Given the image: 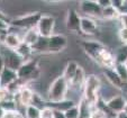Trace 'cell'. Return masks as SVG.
Masks as SVG:
<instances>
[{
    "label": "cell",
    "instance_id": "cell-1",
    "mask_svg": "<svg viewBox=\"0 0 127 118\" xmlns=\"http://www.w3.org/2000/svg\"><path fill=\"white\" fill-rule=\"evenodd\" d=\"M101 80L95 74H89L86 77V81L82 87V98L88 101L92 107H96L100 99Z\"/></svg>",
    "mask_w": 127,
    "mask_h": 118
},
{
    "label": "cell",
    "instance_id": "cell-2",
    "mask_svg": "<svg viewBox=\"0 0 127 118\" xmlns=\"http://www.w3.org/2000/svg\"><path fill=\"white\" fill-rule=\"evenodd\" d=\"M69 92V83L62 77L59 75L53 80L50 88L47 89V102L48 104H56L66 99V94Z\"/></svg>",
    "mask_w": 127,
    "mask_h": 118
},
{
    "label": "cell",
    "instance_id": "cell-3",
    "mask_svg": "<svg viewBox=\"0 0 127 118\" xmlns=\"http://www.w3.org/2000/svg\"><path fill=\"white\" fill-rule=\"evenodd\" d=\"M0 55L2 58L5 67L10 69V70H12V71H16V72L19 70V67L22 66L25 62L16 51L9 50V48L5 47L2 44H0Z\"/></svg>",
    "mask_w": 127,
    "mask_h": 118
},
{
    "label": "cell",
    "instance_id": "cell-4",
    "mask_svg": "<svg viewBox=\"0 0 127 118\" xmlns=\"http://www.w3.org/2000/svg\"><path fill=\"white\" fill-rule=\"evenodd\" d=\"M17 75H18V79L24 84H26L27 81L36 80L39 77L38 63L34 60L24 62V64L19 67V70L17 71Z\"/></svg>",
    "mask_w": 127,
    "mask_h": 118
},
{
    "label": "cell",
    "instance_id": "cell-5",
    "mask_svg": "<svg viewBox=\"0 0 127 118\" xmlns=\"http://www.w3.org/2000/svg\"><path fill=\"white\" fill-rule=\"evenodd\" d=\"M41 16V12H33V14L25 15V16H20L18 18H15L12 22H10V27H17V28H22L25 30L34 28L36 27Z\"/></svg>",
    "mask_w": 127,
    "mask_h": 118
},
{
    "label": "cell",
    "instance_id": "cell-6",
    "mask_svg": "<svg viewBox=\"0 0 127 118\" xmlns=\"http://www.w3.org/2000/svg\"><path fill=\"white\" fill-rule=\"evenodd\" d=\"M54 28H55V18L51 15H42L36 25V29L38 31L39 36L48 38L54 34Z\"/></svg>",
    "mask_w": 127,
    "mask_h": 118
},
{
    "label": "cell",
    "instance_id": "cell-7",
    "mask_svg": "<svg viewBox=\"0 0 127 118\" xmlns=\"http://www.w3.org/2000/svg\"><path fill=\"white\" fill-rule=\"evenodd\" d=\"M69 39L63 34H53L48 37L47 44V53L50 54H58L67 47Z\"/></svg>",
    "mask_w": 127,
    "mask_h": 118
},
{
    "label": "cell",
    "instance_id": "cell-8",
    "mask_svg": "<svg viewBox=\"0 0 127 118\" xmlns=\"http://www.w3.org/2000/svg\"><path fill=\"white\" fill-rule=\"evenodd\" d=\"M80 10L83 14L84 17H89L96 20L97 18L101 19V12L102 8L98 3V1H91V0H87V1H81L79 3Z\"/></svg>",
    "mask_w": 127,
    "mask_h": 118
},
{
    "label": "cell",
    "instance_id": "cell-9",
    "mask_svg": "<svg viewBox=\"0 0 127 118\" xmlns=\"http://www.w3.org/2000/svg\"><path fill=\"white\" fill-rule=\"evenodd\" d=\"M126 102H127L126 98H124L122 94H115L110 99L105 100V104H106L108 111L110 113V115H115V117H116V115L124 111Z\"/></svg>",
    "mask_w": 127,
    "mask_h": 118
},
{
    "label": "cell",
    "instance_id": "cell-10",
    "mask_svg": "<svg viewBox=\"0 0 127 118\" xmlns=\"http://www.w3.org/2000/svg\"><path fill=\"white\" fill-rule=\"evenodd\" d=\"M34 93H35V92L25 84V86H23V87L20 88L18 93L15 94L14 98L18 106H22V107H24V108H26V107L31 106V105L33 104Z\"/></svg>",
    "mask_w": 127,
    "mask_h": 118
},
{
    "label": "cell",
    "instance_id": "cell-11",
    "mask_svg": "<svg viewBox=\"0 0 127 118\" xmlns=\"http://www.w3.org/2000/svg\"><path fill=\"white\" fill-rule=\"evenodd\" d=\"M80 45H81L84 53L94 61L96 60L97 56L99 55V53L106 46L105 44L100 43V42H96V41H83V42H81Z\"/></svg>",
    "mask_w": 127,
    "mask_h": 118
},
{
    "label": "cell",
    "instance_id": "cell-12",
    "mask_svg": "<svg viewBox=\"0 0 127 118\" xmlns=\"http://www.w3.org/2000/svg\"><path fill=\"white\" fill-rule=\"evenodd\" d=\"M81 15L75 9H70L66 14V19H65V25L66 28L70 31L77 33L80 31V25H81Z\"/></svg>",
    "mask_w": 127,
    "mask_h": 118
},
{
    "label": "cell",
    "instance_id": "cell-13",
    "mask_svg": "<svg viewBox=\"0 0 127 118\" xmlns=\"http://www.w3.org/2000/svg\"><path fill=\"white\" fill-rule=\"evenodd\" d=\"M98 24L95 19L89 17H81V25H80V31L88 36H95L98 33Z\"/></svg>",
    "mask_w": 127,
    "mask_h": 118
},
{
    "label": "cell",
    "instance_id": "cell-14",
    "mask_svg": "<svg viewBox=\"0 0 127 118\" xmlns=\"http://www.w3.org/2000/svg\"><path fill=\"white\" fill-rule=\"evenodd\" d=\"M22 43H23V37L20 36L19 34L15 33V31H8V33L6 34V36L3 37L1 44H2L5 47L9 48V50L16 51Z\"/></svg>",
    "mask_w": 127,
    "mask_h": 118
},
{
    "label": "cell",
    "instance_id": "cell-15",
    "mask_svg": "<svg viewBox=\"0 0 127 118\" xmlns=\"http://www.w3.org/2000/svg\"><path fill=\"white\" fill-rule=\"evenodd\" d=\"M18 79L16 71H12L10 69L3 67L2 71L0 72V88H5L7 89L11 83H14Z\"/></svg>",
    "mask_w": 127,
    "mask_h": 118
},
{
    "label": "cell",
    "instance_id": "cell-16",
    "mask_svg": "<svg viewBox=\"0 0 127 118\" xmlns=\"http://www.w3.org/2000/svg\"><path fill=\"white\" fill-rule=\"evenodd\" d=\"M86 72L84 70L82 69L81 66H79V69L77 70L75 72L74 77L73 79L70 81L69 83V90L70 89H73V90H78V89H81L82 90V87H83V83L86 81Z\"/></svg>",
    "mask_w": 127,
    "mask_h": 118
},
{
    "label": "cell",
    "instance_id": "cell-17",
    "mask_svg": "<svg viewBox=\"0 0 127 118\" xmlns=\"http://www.w3.org/2000/svg\"><path fill=\"white\" fill-rule=\"evenodd\" d=\"M103 74H105V78L107 79V81L109 82V84H110L111 87L115 88V89L120 90L124 82L120 80V78L118 77L116 71L114 70V67L113 69H103Z\"/></svg>",
    "mask_w": 127,
    "mask_h": 118
},
{
    "label": "cell",
    "instance_id": "cell-18",
    "mask_svg": "<svg viewBox=\"0 0 127 118\" xmlns=\"http://www.w3.org/2000/svg\"><path fill=\"white\" fill-rule=\"evenodd\" d=\"M79 66L80 65H79V63H78L77 61H69V62L66 63L64 70H63L62 77L66 80L67 83H70V81L73 79V77H74L77 70L79 69Z\"/></svg>",
    "mask_w": 127,
    "mask_h": 118
},
{
    "label": "cell",
    "instance_id": "cell-19",
    "mask_svg": "<svg viewBox=\"0 0 127 118\" xmlns=\"http://www.w3.org/2000/svg\"><path fill=\"white\" fill-rule=\"evenodd\" d=\"M22 37H23V42H24L25 44H27V45H29V46H33L36 42L38 41L39 34H38V31H37V29H36V27H34V28L25 30L24 35H23Z\"/></svg>",
    "mask_w": 127,
    "mask_h": 118
},
{
    "label": "cell",
    "instance_id": "cell-20",
    "mask_svg": "<svg viewBox=\"0 0 127 118\" xmlns=\"http://www.w3.org/2000/svg\"><path fill=\"white\" fill-rule=\"evenodd\" d=\"M78 108H79V114H80V118H90L91 111L94 107L89 104L88 101H86L83 98H80L79 102H78Z\"/></svg>",
    "mask_w": 127,
    "mask_h": 118
},
{
    "label": "cell",
    "instance_id": "cell-21",
    "mask_svg": "<svg viewBox=\"0 0 127 118\" xmlns=\"http://www.w3.org/2000/svg\"><path fill=\"white\" fill-rule=\"evenodd\" d=\"M16 52L19 54V56L25 61V62L31 60L32 55H33V48H32V46L25 44L24 42L19 45V47L16 50Z\"/></svg>",
    "mask_w": 127,
    "mask_h": 118
},
{
    "label": "cell",
    "instance_id": "cell-22",
    "mask_svg": "<svg viewBox=\"0 0 127 118\" xmlns=\"http://www.w3.org/2000/svg\"><path fill=\"white\" fill-rule=\"evenodd\" d=\"M119 17V12L117 11V9L113 7V6H108L106 8H102V12H101V19L105 20H114L118 19Z\"/></svg>",
    "mask_w": 127,
    "mask_h": 118
},
{
    "label": "cell",
    "instance_id": "cell-23",
    "mask_svg": "<svg viewBox=\"0 0 127 118\" xmlns=\"http://www.w3.org/2000/svg\"><path fill=\"white\" fill-rule=\"evenodd\" d=\"M47 44H48V38L39 36L38 41L32 46L33 53L34 52H37V53H47Z\"/></svg>",
    "mask_w": 127,
    "mask_h": 118
},
{
    "label": "cell",
    "instance_id": "cell-24",
    "mask_svg": "<svg viewBox=\"0 0 127 118\" xmlns=\"http://www.w3.org/2000/svg\"><path fill=\"white\" fill-rule=\"evenodd\" d=\"M114 70L118 74L124 83H127V64L126 63H116L114 66Z\"/></svg>",
    "mask_w": 127,
    "mask_h": 118
},
{
    "label": "cell",
    "instance_id": "cell-25",
    "mask_svg": "<svg viewBox=\"0 0 127 118\" xmlns=\"http://www.w3.org/2000/svg\"><path fill=\"white\" fill-rule=\"evenodd\" d=\"M24 118H41V109L33 105L26 107Z\"/></svg>",
    "mask_w": 127,
    "mask_h": 118
},
{
    "label": "cell",
    "instance_id": "cell-26",
    "mask_svg": "<svg viewBox=\"0 0 127 118\" xmlns=\"http://www.w3.org/2000/svg\"><path fill=\"white\" fill-rule=\"evenodd\" d=\"M64 116H65V118H80L78 105H74V106L70 107L69 109H66L64 111Z\"/></svg>",
    "mask_w": 127,
    "mask_h": 118
},
{
    "label": "cell",
    "instance_id": "cell-27",
    "mask_svg": "<svg viewBox=\"0 0 127 118\" xmlns=\"http://www.w3.org/2000/svg\"><path fill=\"white\" fill-rule=\"evenodd\" d=\"M90 118H108V114L106 111H103L102 109L98 108V107H94Z\"/></svg>",
    "mask_w": 127,
    "mask_h": 118
},
{
    "label": "cell",
    "instance_id": "cell-28",
    "mask_svg": "<svg viewBox=\"0 0 127 118\" xmlns=\"http://www.w3.org/2000/svg\"><path fill=\"white\" fill-rule=\"evenodd\" d=\"M41 118H54V109L46 106L41 109Z\"/></svg>",
    "mask_w": 127,
    "mask_h": 118
},
{
    "label": "cell",
    "instance_id": "cell-29",
    "mask_svg": "<svg viewBox=\"0 0 127 118\" xmlns=\"http://www.w3.org/2000/svg\"><path fill=\"white\" fill-rule=\"evenodd\" d=\"M117 36H118V39L120 41V43H122L123 45H127V28L120 27V28L118 29Z\"/></svg>",
    "mask_w": 127,
    "mask_h": 118
},
{
    "label": "cell",
    "instance_id": "cell-30",
    "mask_svg": "<svg viewBox=\"0 0 127 118\" xmlns=\"http://www.w3.org/2000/svg\"><path fill=\"white\" fill-rule=\"evenodd\" d=\"M2 118H24V115L22 113H19V110L6 111Z\"/></svg>",
    "mask_w": 127,
    "mask_h": 118
},
{
    "label": "cell",
    "instance_id": "cell-31",
    "mask_svg": "<svg viewBox=\"0 0 127 118\" xmlns=\"http://www.w3.org/2000/svg\"><path fill=\"white\" fill-rule=\"evenodd\" d=\"M118 20H119V23H120V27L127 28V14L126 15H119Z\"/></svg>",
    "mask_w": 127,
    "mask_h": 118
},
{
    "label": "cell",
    "instance_id": "cell-32",
    "mask_svg": "<svg viewBox=\"0 0 127 118\" xmlns=\"http://www.w3.org/2000/svg\"><path fill=\"white\" fill-rule=\"evenodd\" d=\"M54 118H65L64 113L59 110H54Z\"/></svg>",
    "mask_w": 127,
    "mask_h": 118
},
{
    "label": "cell",
    "instance_id": "cell-33",
    "mask_svg": "<svg viewBox=\"0 0 127 118\" xmlns=\"http://www.w3.org/2000/svg\"><path fill=\"white\" fill-rule=\"evenodd\" d=\"M116 118H127V115L125 113H120L118 115H116Z\"/></svg>",
    "mask_w": 127,
    "mask_h": 118
},
{
    "label": "cell",
    "instance_id": "cell-34",
    "mask_svg": "<svg viewBox=\"0 0 127 118\" xmlns=\"http://www.w3.org/2000/svg\"><path fill=\"white\" fill-rule=\"evenodd\" d=\"M3 67H5V65H3V61H2V58H1V55H0V72L2 71Z\"/></svg>",
    "mask_w": 127,
    "mask_h": 118
},
{
    "label": "cell",
    "instance_id": "cell-35",
    "mask_svg": "<svg viewBox=\"0 0 127 118\" xmlns=\"http://www.w3.org/2000/svg\"><path fill=\"white\" fill-rule=\"evenodd\" d=\"M5 113H6V111L3 110L2 106H1V105H0V118H2V117H3V115H5Z\"/></svg>",
    "mask_w": 127,
    "mask_h": 118
},
{
    "label": "cell",
    "instance_id": "cell-36",
    "mask_svg": "<svg viewBox=\"0 0 127 118\" xmlns=\"http://www.w3.org/2000/svg\"><path fill=\"white\" fill-rule=\"evenodd\" d=\"M123 113H125L127 115V102H126V105H125V108H124V111Z\"/></svg>",
    "mask_w": 127,
    "mask_h": 118
},
{
    "label": "cell",
    "instance_id": "cell-37",
    "mask_svg": "<svg viewBox=\"0 0 127 118\" xmlns=\"http://www.w3.org/2000/svg\"><path fill=\"white\" fill-rule=\"evenodd\" d=\"M125 63H126V64H127V60H126V62H125Z\"/></svg>",
    "mask_w": 127,
    "mask_h": 118
},
{
    "label": "cell",
    "instance_id": "cell-38",
    "mask_svg": "<svg viewBox=\"0 0 127 118\" xmlns=\"http://www.w3.org/2000/svg\"><path fill=\"white\" fill-rule=\"evenodd\" d=\"M0 44H1V43H0Z\"/></svg>",
    "mask_w": 127,
    "mask_h": 118
}]
</instances>
